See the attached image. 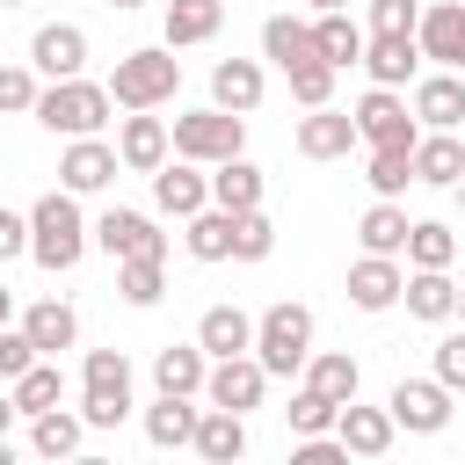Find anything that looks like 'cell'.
Returning a JSON list of instances; mask_svg holds the SVG:
<instances>
[{"instance_id":"1","label":"cell","mask_w":465,"mask_h":465,"mask_svg":"<svg viewBox=\"0 0 465 465\" xmlns=\"http://www.w3.org/2000/svg\"><path fill=\"white\" fill-rule=\"evenodd\" d=\"M87 240H94V232H87V218H80L73 189H44V196H36V211H29V254H36V269H51V276L80 269Z\"/></svg>"},{"instance_id":"2","label":"cell","mask_w":465,"mask_h":465,"mask_svg":"<svg viewBox=\"0 0 465 465\" xmlns=\"http://www.w3.org/2000/svg\"><path fill=\"white\" fill-rule=\"evenodd\" d=\"M51 138H94L109 116H116V94H109V80H51L44 94H36V109H29Z\"/></svg>"},{"instance_id":"3","label":"cell","mask_w":465,"mask_h":465,"mask_svg":"<svg viewBox=\"0 0 465 465\" xmlns=\"http://www.w3.org/2000/svg\"><path fill=\"white\" fill-rule=\"evenodd\" d=\"M174 87H182V58H174V44L124 51V58H116V73H109L116 109H160V102H174Z\"/></svg>"},{"instance_id":"4","label":"cell","mask_w":465,"mask_h":465,"mask_svg":"<svg viewBox=\"0 0 465 465\" xmlns=\"http://www.w3.org/2000/svg\"><path fill=\"white\" fill-rule=\"evenodd\" d=\"M254 356H262V371H269V378L305 371V356H312V312H305V305H291V298H276V305L254 320Z\"/></svg>"},{"instance_id":"5","label":"cell","mask_w":465,"mask_h":465,"mask_svg":"<svg viewBox=\"0 0 465 465\" xmlns=\"http://www.w3.org/2000/svg\"><path fill=\"white\" fill-rule=\"evenodd\" d=\"M247 145V116H232V109H189V116H174V153L182 160H203V167H218V160H232Z\"/></svg>"},{"instance_id":"6","label":"cell","mask_w":465,"mask_h":465,"mask_svg":"<svg viewBox=\"0 0 465 465\" xmlns=\"http://www.w3.org/2000/svg\"><path fill=\"white\" fill-rule=\"evenodd\" d=\"M356 131H363V145H414L421 116H414V102H400V87H371L356 102Z\"/></svg>"},{"instance_id":"7","label":"cell","mask_w":465,"mask_h":465,"mask_svg":"<svg viewBox=\"0 0 465 465\" xmlns=\"http://www.w3.org/2000/svg\"><path fill=\"white\" fill-rule=\"evenodd\" d=\"M94 247H102L109 262H138V254H160V262H167V232H160L145 211H124V203L94 218Z\"/></svg>"},{"instance_id":"8","label":"cell","mask_w":465,"mask_h":465,"mask_svg":"<svg viewBox=\"0 0 465 465\" xmlns=\"http://www.w3.org/2000/svg\"><path fill=\"white\" fill-rule=\"evenodd\" d=\"M262 392H269V371H262L254 349H247V356H211V378H203V400H211V407L247 414V407H262Z\"/></svg>"},{"instance_id":"9","label":"cell","mask_w":465,"mask_h":465,"mask_svg":"<svg viewBox=\"0 0 465 465\" xmlns=\"http://www.w3.org/2000/svg\"><path fill=\"white\" fill-rule=\"evenodd\" d=\"M385 407H392V421H400V429H414V436L450 429V385H443V378H400Z\"/></svg>"},{"instance_id":"10","label":"cell","mask_w":465,"mask_h":465,"mask_svg":"<svg viewBox=\"0 0 465 465\" xmlns=\"http://www.w3.org/2000/svg\"><path fill=\"white\" fill-rule=\"evenodd\" d=\"M349 145H363V131H356V109H334V102H320V109H305V116H298V153H305V160H341Z\"/></svg>"},{"instance_id":"11","label":"cell","mask_w":465,"mask_h":465,"mask_svg":"<svg viewBox=\"0 0 465 465\" xmlns=\"http://www.w3.org/2000/svg\"><path fill=\"white\" fill-rule=\"evenodd\" d=\"M29 65H36L44 80H73V73H87V29H73V22H44V29L29 36Z\"/></svg>"},{"instance_id":"12","label":"cell","mask_w":465,"mask_h":465,"mask_svg":"<svg viewBox=\"0 0 465 465\" xmlns=\"http://www.w3.org/2000/svg\"><path fill=\"white\" fill-rule=\"evenodd\" d=\"M116 153H124V167H131V174H160V167H167V153H174V131H167L153 109H131V116H124V131H116Z\"/></svg>"},{"instance_id":"13","label":"cell","mask_w":465,"mask_h":465,"mask_svg":"<svg viewBox=\"0 0 465 465\" xmlns=\"http://www.w3.org/2000/svg\"><path fill=\"white\" fill-rule=\"evenodd\" d=\"M153 203L167 211V218H196L203 203H211V174H203V160H167L160 174H153Z\"/></svg>"},{"instance_id":"14","label":"cell","mask_w":465,"mask_h":465,"mask_svg":"<svg viewBox=\"0 0 465 465\" xmlns=\"http://www.w3.org/2000/svg\"><path fill=\"white\" fill-rule=\"evenodd\" d=\"M414 44H421V58H436V65L465 73V7H458V0H436V7H421V22H414Z\"/></svg>"},{"instance_id":"15","label":"cell","mask_w":465,"mask_h":465,"mask_svg":"<svg viewBox=\"0 0 465 465\" xmlns=\"http://www.w3.org/2000/svg\"><path fill=\"white\" fill-rule=\"evenodd\" d=\"M116 167H124V153H116V145H102V138H73V145H65V160H58V182H65L73 196H87V189H109V182H116Z\"/></svg>"},{"instance_id":"16","label":"cell","mask_w":465,"mask_h":465,"mask_svg":"<svg viewBox=\"0 0 465 465\" xmlns=\"http://www.w3.org/2000/svg\"><path fill=\"white\" fill-rule=\"evenodd\" d=\"M196 421H203V407H189V392H160L145 407V443L153 450H196Z\"/></svg>"},{"instance_id":"17","label":"cell","mask_w":465,"mask_h":465,"mask_svg":"<svg viewBox=\"0 0 465 465\" xmlns=\"http://www.w3.org/2000/svg\"><path fill=\"white\" fill-rule=\"evenodd\" d=\"M400 291H407V276H400L392 254H363L349 269V305L356 312H385V305H400Z\"/></svg>"},{"instance_id":"18","label":"cell","mask_w":465,"mask_h":465,"mask_svg":"<svg viewBox=\"0 0 465 465\" xmlns=\"http://www.w3.org/2000/svg\"><path fill=\"white\" fill-rule=\"evenodd\" d=\"M392 429H400L392 407H356V400H349V407L334 414V436L349 443V458H385V450H392Z\"/></svg>"},{"instance_id":"19","label":"cell","mask_w":465,"mask_h":465,"mask_svg":"<svg viewBox=\"0 0 465 465\" xmlns=\"http://www.w3.org/2000/svg\"><path fill=\"white\" fill-rule=\"evenodd\" d=\"M414 116L429 124V131H458L465 124V80L443 65V73H429V80H414Z\"/></svg>"},{"instance_id":"20","label":"cell","mask_w":465,"mask_h":465,"mask_svg":"<svg viewBox=\"0 0 465 465\" xmlns=\"http://www.w3.org/2000/svg\"><path fill=\"white\" fill-rule=\"evenodd\" d=\"M218 22H225V0H167V15H160V44H174V51L211 44Z\"/></svg>"},{"instance_id":"21","label":"cell","mask_w":465,"mask_h":465,"mask_svg":"<svg viewBox=\"0 0 465 465\" xmlns=\"http://www.w3.org/2000/svg\"><path fill=\"white\" fill-rule=\"evenodd\" d=\"M262 189H269V174L247 153H232V160L211 167V203H225V211H262Z\"/></svg>"},{"instance_id":"22","label":"cell","mask_w":465,"mask_h":465,"mask_svg":"<svg viewBox=\"0 0 465 465\" xmlns=\"http://www.w3.org/2000/svg\"><path fill=\"white\" fill-rule=\"evenodd\" d=\"M414 182H429V189H458V182H465V145H458V131L414 138Z\"/></svg>"},{"instance_id":"23","label":"cell","mask_w":465,"mask_h":465,"mask_svg":"<svg viewBox=\"0 0 465 465\" xmlns=\"http://www.w3.org/2000/svg\"><path fill=\"white\" fill-rule=\"evenodd\" d=\"M262 58H276L283 73H298V65H312V58H320V36H312V22H291V15H269V22H262Z\"/></svg>"},{"instance_id":"24","label":"cell","mask_w":465,"mask_h":465,"mask_svg":"<svg viewBox=\"0 0 465 465\" xmlns=\"http://www.w3.org/2000/svg\"><path fill=\"white\" fill-rule=\"evenodd\" d=\"M414 65H421V44H414V36H371V44H363V73H371V87H407Z\"/></svg>"},{"instance_id":"25","label":"cell","mask_w":465,"mask_h":465,"mask_svg":"<svg viewBox=\"0 0 465 465\" xmlns=\"http://www.w3.org/2000/svg\"><path fill=\"white\" fill-rule=\"evenodd\" d=\"M203 378H211L203 341H167V349L153 356V385H160V392H203Z\"/></svg>"},{"instance_id":"26","label":"cell","mask_w":465,"mask_h":465,"mask_svg":"<svg viewBox=\"0 0 465 465\" xmlns=\"http://www.w3.org/2000/svg\"><path fill=\"white\" fill-rule=\"evenodd\" d=\"M211 102L232 109V116H247V109L262 102V65H254V58H218V65H211Z\"/></svg>"},{"instance_id":"27","label":"cell","mask_w":465,"mask_h":465,"mask_svg":"<svg viewBox=\"0 0 465 465\" xmlns=\"http://www.w3.org/2000/svg\"><path fill=\"white\" fill-rule=\"evenodd\" d=\"M400 298H407V312H414V320H429V327H443V320H458V283H450L443 269H414Z\"/></svg>"},{"instance_id":"28","label":"cell","mask_w":465,"mask_h":465,"mask_svg":"<svg viewBox=\"0 0 465 465\" xmlns=\"http://www.w3.org/2000/svg\"><path fill=\"white\" fill-rule=\"evenodd\" d=\"M196 341H203V356H247L254 349V320L240 305H211L196 320Z\"/></svg>"},{"instance_id":"29","label":"cell","mask_w":465,"mask_h":465,"mask_svg":"<svg viewBox=\"0 0 465 465\" xmlns=\"http://www.w3.org/2000/svg\"><path fill=\"white\" fill-rule=\"evenodd\" d=\"M196 458H211V465L247 458V421H240L232 407H203V421H196Z\"/></svg>"},{"instance_id":"30","label":"cell","mask_w":465,"mask_h":465,"mask_svg":"<svg viewBox=\"0 0 465 465\" xmlns=\"http://www.w3.org/2000/svg\"><path fill=\"white\" fill-rule=\"evenodd\" d=\"M80 392H87V400H124V407H131V356H124V349H87Z\"/></svg>"},{"instance_id":"31","label":"cell","mask_w":465,"mask_h":465,"mask_svg":"<svg viewBox=\"0 0 465 465\" xmlns=\"http://www.w3.org/2000/svg\"><path fill=\"white\" fill-rule=\"evenodd\" d=\"M312 36H320V58H327L334 73H341V65H363V44H371V36L349 22V7H327V15L312 22Z\"/></svg>"},{"instance_id":"32","label":"cell","mask_w":465,"mask_h":465,"mask_svg":"<svg viewBox=\"0 0 465 465\" xmlns=\"http://www.w3.org/2000/svg\"><path fill=\"white\" fill-rule=\"evenodd\" d=\"M407 211L392 203V196H378L371 211H363V225H356V240H363V254H407Z\"/></svg>"},{"instance_id":"33","label":"cell","mask_w":465,"mask_h":465,"mask_svg":"<svg viewBox=\"0 0 465 465\" xmlns=\"http://www.w3.org/2000/svg\"><path fill=\"white\" fill-rule=\"evenodd\" d=\"M22 327H29V341H36L44 356L73 349V334H80V320H73V305H65V298H36V305L22 312Z\"/></svg>"},{"instance_id":"34","label":"cell","mask_w":465,"mask_h":465,"mask_svg":"<svg viewBox=\"0 0 465 465\" xmlns=\"http://www.w3.org/2000/svg\"><path fill=\"white\" fill-rule=\"evenodd\" d=\"M305 385H312V392H327L334 407H349V400H356V385H363V371H356V356H341V349H327V356L312 349V356H305Z\"/></svg>"},{"instance_id":"35","label":"cell","mask_w":465,"mask_h":465,"mask_svg":"<svg viewBox=\"0 0 465 465\" xmlns=\"http://www.w3.org/2000/svg\"><path fill=\"white\" fill-rule=\"evenodd\" d=\"M80 436H87V421H80V414H65V407L29 414V450H36V458H73V450H80Z\"/></svg>"},{"instance_id":"36","label":"cell","mask_w":465,"mask_h":465,"mask_svg":"<svg viewBox=\"0 0 465 465\" xmlns=\"http://www.w3.org/2000/svg\"><path fill=\"white\" fill-rule=\"evenodd\" d=\"M182 225H189V254H196V262H225V254H232V211H225V203H203V211L182 218Z\"/></svg>"},{"instance_id":"37","label":"cell","mask_w":465,"mask_h":465,"mask_svg":"<svg viewBox=\"0 0 465 465\" xmlns=\"http://www.w3.org/2000/svg\"><path fill=\"white\" fill-rule=\"evenodd\" d=\"M7 392H15V407H22V414H44V407H58V400H65V371L36 356V363H29V371H22Z\"/></svg>"},{"instance_id":"38","label":"cell","mask_w":465,"mask_h":465,"mask_svg":"<svg viewBox=\"0 0 465 465\" xmlns=\"http://www.w3.org/2000/svg\"><path fill=\"white\" fill-rule=\"evenodd\" d=\"M450 254H458V232L450 225H436V218H414L407 225V262L414 269H450Z\"/></svg>"},{"instance_id":"39","label":"cell","mask_w":465,"mask_h":465,"mask_svg":"<svg viewBox=\"0 0 465 465\" xmlns=\"http://www.w3.org/2000/svg\"><path fill=\"white\" fill-rule=\"evenodd\" d=\"M116 291H124V305H160V291H167V262H160V254L116 262Z\"/></svg>"},{"instance_id":"40","label":"cell","mask_w":465,"mask_h":465,"mask_svg":"<svg viewBox=\"0 0 465 465\" xmlns=\"http://www.w3.org/2000/svg\"><path fill=\"white\" fill-rule=\"evenodd\" d=\"M363 182H371L378 196H400V189L414 182V145H371V167H363Z\"/></svg>"},{"instance_id":"41","label":"cell","mask_w":465,"mask_h":465,"mask_svg":"<svg viewBox=\"0 0 465 465\" xmlns=\"http://www.w3.org/2000/svg\"><path fill=\"white\" fill-rule=\"evenodd\" d=\"M269 254H276L269 211H232V262H269Z\"/></svg>"},{"instance_id":"42","label":"cell","mask_w":465,"mask_h":465,"mask_svg":"<svg viewBox=\"0 0 465 465\" xmlns=\"http://www.w3.org/2000/svg\"><path fill=\"white\" fill-rule=\"evenodd\" d=\"M283 414H291V436H327V429H334V414H341V407H334V400H327V392H312V385H298V392H291V407H283Z\"/></svg>"},{"instance_id":"43","label":"cell","mask_w":465,"mask_h":465,"mask_svg":"<svg viewBox=\"0 0 465 465\" xmlns=\"http://www.w3.org/2000/svg\"><path fill=\"white\" fill-rule=\"evenodd\" d=\"M283 80H291V102H305V109L334 102V65H327V58H312V65H298V73H283Z\"/></svg>"},{"instance_id":"44","label":"cell","mask_w":465,"mask_h":465,"mask_svg":"<svg viewBox=\"0 0 465 465\" xmlns=\"http://www.w3.org/2000/svg\"><path fill=\"white\" fill-rule=\"evenodd\" d=\"M421 0H371V36H414Z\"/></svg>"},{"instance_id":"45","label":"cell","mask_w":465,"mask_h":465,"mask_svg":"<svg viewBox=\"0 0 465 465\" xmlns=\"http://www.w3.org/2000/svg\"><path fill=\"white\" fill-rule=\"evenodd\" d=\"M36 65H0V109L7 116H22V109H36Z\"/></svg>"},{"instance_id":"46","label":"cell","mask_w":465,"mask_h":465,"mask_svg":"<svg viewBox=\"0 0 465 465\" xmlns=\"http://www.w3.org/2000/svg\"><path fill=\"white\" fill-rule=\"evenodd\" d=\"M36 356H44V349L29 341V327H0V378H7V385H15V378L36 363Z\"/></svg>"},{"instance_id":"47","label":"cell","mask_w":465,"mask_h":465,"mask_svg":"<svg viewBox=\"0 0 465 465\" xmlns=\"http://www.w3.org/2000/svg\"><path fill=\"white\" fill-rule=\"evenodd\" d=\"M436 378H443V385H450V392H465V327H458V334H443V341H436Z\"/></svg>"},{"instance_id":"48","label":"cell","mask_w":465,"mask_h":465,"mask_svg":"<svg viewBox=\"0 0 465 465\" xmlns=\"http://www.w3.org/2000/svg\"><path fill=\"white\" fill-rule=\"evenodd\" d=\"M124 414H131L124 400H87V392H80V421H87V429H116Z\"/></svg>"},{"instance_id":"49","label":"cell","mask_w":465,"mask_h":465,"mask_svg":"<svg viewBox=\"0 0 465 465\" xmlns=\"http://www.w3.org/2000/svg\"><path fill=\"white\" fill-rule=\"evenodd\" d=\"M15 254H29V218L0 211V262H15Z\"/></svg>"},{"instance_id":"50","label":"cell","mask_w":465,"mask_h":465,"mask_svg":"<svg viewBox=\"0 0 465 465\" xmlns=\"http://www.w3.org/2000/svg\"><path fill=\"white\" fill-rule=\"evenodd\" d=\"M22 407H15V392H0V436H7V421H15Z\"/></svg>"},{"instance_id":"51","label":"cell","mask_w":465,"mask_h":465,"mask_svg":"<svg viewBox=\"0 0 465 465\" xmlns=\"http://www.w3.org/2000/svg\"><path fill=\"white\" fill-rule=\"evenodd\" d=\"M7 312H15V298H7V283H0V327H7Z\"/></svg>"},{"instance_id":"52","label":"cell","mask_w":465,"mask_h":465,"mask_svg":"<svg viewBox=\"0 0 465 465\" xmlns=\"http://www.w3.org/2000/svg\"><path fill=\"white\" fill-rule=\"evenodd\" d=\"M109 7H124V15H131V7H145V0H109Z\"/></svg>"},{"instance_id":"53","label":"cell","mask_w":465,"mask_h":465,"mask_svg":"<svg viewBox=\"0 0 465 465\" xmlns=\"http://www.w3.org/2000/svg\"><path fill=\"white\" fill-rule=\"evenodd\" d=\"M312 7H320V15H327V7H349V0H312Z\"/></svg>"},{"instance_id":"54","label":"cell","mask_w":465,"mask_h":465,"mask_svg":"<svg viewBox=\"0 0 465 465\" xmlns=\"http://www.w3.org/2000/svg\"><path fill=\"white\" fill-rule=\"evenodd\" d=\"M458 320H465V283H458Z\"/></svg>"},{"instance_id":"55","label":"cell","mask_w":465,"mask_h":465,"mask_svg":"<svg viewBox=\"0 0 465 465\" xmlns=\"http://www.w3.org/2000/svg\"><path fill=\"white\" fill-rule=\"evenodd\" d=\"M0 465H7V436H0Z\"/></svg>"},{"instance_id":"56","label":"cell","mask_w":465,"mask_h":465,"mask_svg":"<svg viewBox=\"0 0 465 465\" xmlns=\"http://www.w3.org/2000/svg\"><path fill=\"white\" fill-rule=\"evenodd\" d=\"M458 203H465V182H458Z\"/></svg>"},{"instance_id":"57","label":"cell","mask_w":465,"mask_h":465,"mask_svg":"<svg viewBox=\"0 0 465 465\" xmlns=\"http://www.w3.org/2000/svg\"><path fill=\"white\" fill-rule=\"evenodd\" d=\"M0 7H22V0H0Z\"/></svg>"}]
</instances>
